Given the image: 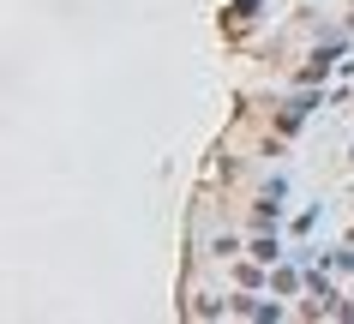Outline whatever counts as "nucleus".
I'll return each mask as SVG.
<instances>
[{
  "label": "nucleus",
  "instance_id": "f257e3e1",
  "mask_svg": "<svg viewBox=\"0 0 354 324\" xmlns=\"http://www.w3.org/2000/svg\"><path fill=\"white\" fill-rule=\"evenodd\" d=\"M306 108H313V96H300V102H288V108H282V133H295L300 120H306Z\"/></svg>",
  "mask_w": 354,
  "mask_h": 324
},
{
  "label": "nucleus",
  "instance_id": "f03ea898",
  "mask_svg": "<svg viewBox=\"0 0 354 324\" xmlns=\"http://www.w3.org/2000/svg\"><path fill=\"white\" fill-rule=\"evenodd\" d=\"M330 60H336V48H324V55H318V60H313V66H306V84H318V78L330 73Z\"/></svg>",
  "mask_w": 354,
  "mask_h": 324
},
{
  "label": "nucleus",
  "instance_id": "7ed1b4c3",
  "mask_svg": "<svg viewBox=\"0 0 354 324\" xmlns=\"http://www.w3.org/2000/svg\"><path fill=\"white\" fill-rule=\"evenodd\" d=\"M252 258H259V265H277V240H270V234H264V240H252Z\"/></svg>",
  "mask_w": 354,
  "mask_h": 324
}]
</instances>
